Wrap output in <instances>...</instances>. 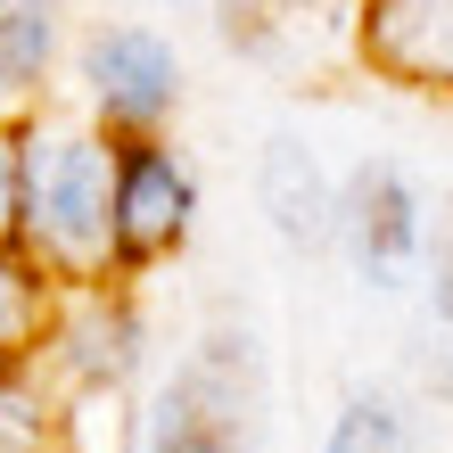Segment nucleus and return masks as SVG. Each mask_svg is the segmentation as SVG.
<instances>
[{
  "mask_svg": "<svg viewBox=\"0 0 453 453\" xmlns=\"http://www.w3.org/2000/svg\"><path fill=\"white\" fill-rule=\"evenodd\" d=\"M17 239L50 280H99L116 264V149L83 124H34L17 141Z\"/></svg>",
  "mask_w": 453,
  "mask_h": 453,
  "instance_id": "nucleus-1",
  "label": "nucleus"
},
{
  "mask_svg": "<svg viewBox=\"0 0 453 453\" xmlns=\"http://www.w3.org/2000/svg\"><path fill=\"white\" fill-rule=\"evenodd\" d=\"M256 437H264V363L248 330L198 338L141 412V453H256Z\"/></svg>",
  "mask_w": 453,
  "mask_h": 453,
  "instance_id": "nucleus-2",
  "label": "nucleus"
},
{
  "mask_svg": "<svg viewBox=\"0 0 453 453\" xmlns=\"http://www.w3.org/2000/svg\"><path fill=\"white\" fill-rule=\"evenodd\" d=\"M83 91H91V108L116 132H149V124L173 116L181 66H173V50L157 42L149 25H99L83 42Z\"/></svg>",
  "mask_w": 453,
  "mask_h": 453,
  "instance_id": "nucleus-3",
  "label": "nucleus"
},
{
  "mask_svg": "<svg viewBox=\"0 0 453 453\" xmlns=\"http://www.w3.org/2000/svg\"><path fill=\"white\" fill-rule=\"evenodd\" d=\"M190 215H198V181L181 173L173 149H124L116 157V264H157L190 239Z\"/></svg>",
  "mask_w": 453,
  "mask_h": 453,
  "instance_id": "nucleus-4",
  "label": "nucleus"
},
{
  "mask_svg": "<svg viewBox=\"0 0 453 453\" xmlns=\"http://www.w3.org/2000/svg\"><path fill=\"white\" fill-rule=\"evenodd\" d=\"M338 239H346V256H355V273L371 288H395L420 264V239H429L420 206H412V181L395 165H363L338 190Z\"/></svg>",
  "mask_w": 453,
  "mask_h": 453,
  "instance_id": "nucleus-5",
  "label": "nucleus"
},
{
  "mask_svg": "<svg viewBox=\"0 0 453 453\" xmlns=\"http://www.w3.org/2000/svg\"><path fill=\"white\" fill-rule=\"evenodd\" d=\"M141 313H132L124 297H108V288H83L74 305H58V322H50V363L66 371L74 388H91V395H116L132 371H141Z\"/></svg>",
  "mask_w": 453,
  "mask_h": 453,
  "instance_id": "nucleus-6",
  "label": "nucleus"
},
{
  "mask_svg": "<svg viewBox=\"0 0 453 453\" xmlns=\"http://www.w3.org/2000/svg\"><path fill=\"white\" fill-rule=\"evenodd\" d=\"M363 58L412 91H453V0H363Z\"/></svg>",
  "mask_w": 453,
  "mask_h": 453,
  "instance_id": "nucleus-7",
  "label": "nucleus"
},
{
  "mask_svg": "<svg viewBox=\"0 0 453 453\" xmlns=\"http://www.w3.org/2000/svg\"><path fill=\"white\" fill-rule=\"evenodd\" d=\"M264 215H273V231L288 239V248H322V239H338V190L322 181L313 149L288 141V132L264 149Z\"/></svg>",
  "mask_w": 453,
  "mask_h": 453,
  "instance_id": "nucleus-8",
  "label": "nucleus"
},
{
  "mask_svg": "<svg viewBox=\"0 0 453 453\" xmlns=\"http://www.w3.org/2000/svg\"><path fill=\"white\" fill-rule=\"evenodd\" d=\"M66 0H0V116L34 108L50 66H58Z\"/></svg>",
  "mask_w": 453,
  "mask_h": 453,
  "instance_id": "nucleus-9",
  "label": "nucleus"
},
{
  "mask_svg": "<svg viewBox=\"0 0 453 453\" xmlns=\"http://www.w3.org/2000/svg\"><path fill=\"white\" fill-rule=\"evenodd\" d=\"M50 322H58V280L34 256L0 248V363H25L34 346H50Z\"/></svg>",
  "mask_w": 453,
  "mask_h": 453,
  "instance_id": "nucleus-10",
  "label": "nucleus"
},
{
  "mask_svg": "<svg viewBox=\"0 0 453 453\" xmlns=\"http://www.w3.org/2000/svg\"><path fill=\"white\" fill-rule=\"evenodd\" d=\"M0 453H58V404L25 363H0Z\"/></svg>",
  "mask_w": 453,
  "mask_h": 453,
  "instance_id": "nucleus-11",
  "label": "nucleus"
},
{
  "mask_svg": "<svg viewBox=\"0 0 453 453\" xmlns=\"http://www.w3.org/2000/svg\"><path fill=\"white\" fill-rule=\"evenodd\" d=\"M322 453H412V429H404V412H395L388 395H355V404L338 412Z\"/></svg>",
  "mask_w": 453,
  "mask_h": 453,
  "instance_id": "nucleus-12",
  "label": "nucleus"
},
{
  "mask_svg": "<svg viewBox=\"0 0 453 453\" xmlns=\"http://www.w3.org/2000/svg\"><path fill=\"white\" fill-rule=\"evenodd\" d=\"M429 288H437V322L453 330V198H445V215H437V248H429Z\"/></svg>",
  "mask_w": 453,
  "mask_h": 453,
  "instance_id": "nucleus-13",
  "label": "nucleus"
},
{
  "mask_svg": "<svg viewBox=\"0 0 453 453\" xmlns=\"http://www.w3.org/2000/svg\"><path fill=\"white\" fill-rule=\"evenodd\" d=\"M17 239V141L0 132V248Z\"/></svg>",
  "mask_w": 453,
  "mask_h": 453,
  "instance_id": "nucleus-14",
  "label": "nucleus"
}]
</instances>
